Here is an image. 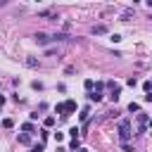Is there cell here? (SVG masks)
I'll return each mask as SVG.
<instances>
[{
    "instance_id": "6da1fadb",
    "label": "cell",
    "mask_w": 152,
    "mask_h": 152,
    "mask_svg": "<svg viewBox=\"0 0 152 152\" xmlns=\"http://www.w3.org/2000/svg\"><path fill=\"white\" fill-rule=\"evenodd\" d=\"M119 138H121V142H128V138H131V121L128 119L119 121Z\"/></svg>"
},
{
    "instance_id": "7a4b0ae2",
    "label": "cell",
    "mask_w": 152,
    "mask_h": 152,
    "mask_svg": "<svg viewBox=\"0 0 152 152\" xmlns=\"http://www.w3.org/2000/svg\"><path fill=\"white\" fill-rule=\"evenodd\" d=\"M102 88H104V83L97 81V83H95V90L88 93V100H90V102H100V100H102Z\"/></svg>"
},
{
    "instance_id": "3957f363",
    "label": "cell",
    "mask_w": 152,
    "mask_h": 152,
    "mask_svg": "<svg viewBox=\"0 0 152 152\" xmlns=\"http://www.w3.org/2000/svg\"><path fill=\"white\" fill-rule=\"evenodd\" d=\"M107 86H109V97L116 102V100H119V95H121V86H119V83H114V81H109Z\"/></svg>"
},
{
    "instance_id": "277c9868",
    "label": "cell",
    "mask_w": 152,
    "mask_h": 152,
    "mask_svg": "<svg viewBox=\"0 0 152 152\" xmlns=\"http://www.w3.org/2000/svg\"><path fill=\"white\" fill-rule=\"evenodd\" d=\"M62 109H64V116H69V114L76 112V102L74 100H66V102H62Z\"/></svg>"
},
{
    "instance_id": "5b68a950",
    "label": "cell",
    "mask_w": 152,
    "mask_h": 152,
    "mask_svg": "<svg viewBox=\"0 0 152 152\" xmlns=\"http://www.w3.org/2000/svg\"><path fill=\"white\" fill-rule=\"evenodd\" d=\"M147 121H150V119H147V114H140V116H138V133H145Z\"/></svg>"
},
{
    "instance_id": "8992f818",
    "label": "cell",
    "mask_w": 152,
    "mask_h": 152,
    "mask_svg": "<svg viewBox=\"0 0 152 152\" xmlns=\"http://www.w3.org/2000/svg\"><path fill=\"white\" fill-rule=\"evenodd\" d=\"M36 43H38V45H48V43H50V36L43 33V31H38V33H36Z\"/></svg>"
},
{
    "instance_id": "52a82bcc",
    "label": "cell",
    "mask_w": 152,
    "mask_h": 152,
    "mask_svg": "<svg viewBox=\"0 0 152 152\" xmlns=\"http://www.w3.org/2000/svg\"><path fill=\"white\" fill-rule=\"evenodd\" d=\"M93 33L95 36H102V33H107V26L104 24H97V26H93Z\"/></svg>"
},
{
    "instance_id": "ba28073f",
    "label": "cell",
    "mask_w": 152,
    "mask_h": 152,
    "mask_svg": "<svg viewBox=\"0 0 152 152\" xmlns=\"http://www.w3.org/2000/svg\"><path fill=\"white\" fill-rule=\"evenodd\" d=\"M50 40H55V43L57 40H69V36L66 33H55V36H50Z\"/></svg>"
},
{
    "instance_id": "9c48e42d",
    "label": "cell",
    "mask_w": 152,
    "mask_h": 152,
    "mask_svg": "<svg viewBox=\"0 0 152 152\" xmlns=\"http://www.w3.org/2000/svg\"><path fill=\"white\" fill-rule=\"evenodd\" d=\"M26 66L36 69V66H38V59H36V57H28V59H26Z\"/></svg>"
},
{
    "instance_id": "30bf717a",
    "label": "cell",
    "mask_w": 152,
    "mask_h": 152,
    "mask_svg": "<svg viewBox=\"0 0 152 152\" xmlns=\"http://www.w3.org/2000/svg\"><path fill=\"white\" fill-rule=\"evenodd\" d=\"M19 142H21V145H28V142H31L28 133H21V135H19Z\"/></svg>"
},
{
    "instance_id": "8fae6325",
    "label": "cell",
    "mask_w": 152,
    "mask_h": 152,
    "mask_svg": "<svg viewBox=\"0 0 152 152\" xmlns=\"http://www.w3.org/2000/svg\"><path fill=\"white\" fill-rule=\"evenodd\" d=\"M83 86H86V90H93V86H95V81H93V78H86V81H83Z\"/></svg>"
},
{
    "instance_id": "7c38bea8",
    "label": "cell",
    "mask_w": 152,
    "mask_h": 152,
    "mask_svg": "<svg viewBox=\"0 0 152 152\" xmlns=\"http://www.w3.org/2000/svg\"><path fill=\"white\" fill-rule=\"evenodd\" d=\"M128 112H131V114H133V112H140V104H138V102H131V104H128Z\"/></svg>"
},
{
    "instance_id": "4fadbf2b",
    "label": "cell",
    "mask_w": 152,
    "mask_h": 152,
    "mask_svg": "<svg viewBox=\"0 0 152 152\" xmlns=\"http://www.w3.org/2000/svg\"><path fill=\"white\" fill-rule=\"evenodd\" d=\"M69 147H71V150H78V147H81V142H78V138H71V142H69Z\"/></svg>"
},
{
    "instance_id": "5bb4252c",
    "label": "cell",
    "mask_w": 152,
    "mask_h": 152,
    "mask_svg": "<svg viewBox=\"0 0 152 152\" xmlns=\"http://www.w3.org/2000/svg\"><path fill=\"white\" fill-rule=\"evenodd\" d=\"M38 17H55V12L52 10H43V12H38Z\"/></svg>"
},
{
    "instance_id": "9a60e30c",
    "label": "cell",
    "mask_w": 152,
    "mask_h": 152,
    "mask_svg": "<svg viewBox=\"0 0 152 152\" xmlns=\"http://www.w3.org/2000/svg\"><path fill=\"white\" fill-rule=\"evenodd\" d=\"M142 88H145V93H152V81H145Z\"/></svg>"
},
{
    "instance_id": "2e32d148",
    "label": "cell",
    "mask_w": 152,
    "mask_h": 152,
    "mask_svg": "<svg viewBox=\"0 0 152 152\" xmlns=\"http://www.w3.org/2000/svg\"><path fill=\"white\" fill-rule=\"evenodd\" d=\"M21 131H26V133H31V131H33V124H31V121H28V124H24V126H21Z\"/></svg>"
},
{
    "instance_id": "e0dca14e",
    "label": "cell",
    "mask_w": 152,
    "mask_h": 152,
    "mask_svg": "<svg viewBox=\"0 0 152 152\" xmlns=\"http://www.w3.org/2000/svg\"><path fill=\"white\" fill-rule=\"evenodd\" d=\"M126 83H128V86H131V88H135V86H138V81H135V76H131V78H128V81H126Z\"/></svg>"
},
{
    "instance_id": "ac0fdd59",
    "label": "cell",
    "mask_w": 152,
    "mask_h": 152,
    "mask_svg": "<svg viewBox=\"0 0 152 152\" xmlns=\"http://www.w3.org/2000/svg\"><path fill=\"white\" fill-rule=\"evenodd\" d=\"M88 114H90V112H88V107H86V109H81V121H86V119H88Z\"/></svg>"
},
{
    "instance_id": "d6986e66",
    "label": "cell",
    "mask_w": 152,
    "mask_h": 152,
    "mask_svg": "<svg viewBox=\"0 0 152 152\" xmlns=\"http://www.w3.org/2000/svg\"><path fill=\"white\" fill-rule=\"evenodd\" d=\"M2 126H5V128H12V126H14V121H12V119H5V121H2Z\"/></svg>"
},
{
    "instance_id": "ffe728a7",
    "label": "cell",
    "mask_w": 152,
    "mask_h": 152,
    "mask_svg": "<svg viewBox=\"0 0 152 152\" xmlns=\"http://www.w3.org/2000/svg\"><path fill=\"white\" fill-rule=\"evenodd\" d=\"M45 126H48V128L55 126V116H48V119H45Z\"/></svg>"
},
{
    "instance_id": "44dd1931",
    "label": "cell",
    "mask_w": 152,
    "mask_h": 152,
    "mask_svg": "<svg viewBox=\"0 0 152 152\" xmlns=\"http://www.w3.org/2000/svg\"><path fill=\"white\" fill-rule=\"evenodd\" d=\"M69 135H71V138H78V128H76V126H74V128H71V131H69Z\"/></svg>"
},
{
    "instance_id": "7402d4cb",
    "label": "cell",
    "mask_w": 152,
    "mask_h": 152,
    "mask_svg": "<svg viewBox=\"0 0 152 152\" xmlns=\"http://www.w3.org/2000/svg\"><path fill=\"white\" fill-rule=\"evenodd\" d=\"M121 147H124V152H133V147H131L128 142H121Z\"/></svg>"
},
{
    "instance_id": "603a6c76",
    "label": "cell",
    "mask_w": 152,
    "mask_h": 152,
    "mask_svg": "<svg viewBox=\"0 0 152 152\" xmlns=\"http://www.w3.org/2000/svg\"><path fill=\"white\" fill-rule=\"evenodd\" d=\"M31 152H43V145H33V147H31Z\"/></svg>"
},
{
    "instance_id": "cb8c5ba5",
    "label": "cell",
    "mask_w": 152,
    "mask_h": 152,
    "mask_svg": "<svg viewBox=\"0 0 152 152\" xmlns=\"http://www.w3.org/2000/svg\"><path fill=\"white\" fill-rule=\"evenodd\" d=\"M145 102H152V93H147V95H145Z\"/></svg>"
},
{
    "instance_id": "d4e9b609",
    "label": "cell",
    "mask_w": 152,
    "mask_h": 152,
    "mask_svg": "<svg viewBox=\"0 0 152 152\" xmlns=\"http://www.w3.org/2000/svg\"><path fill=\"white\" fill-rule=\"evenodd\" d=\"M2 104H5V97H2V95H0V107H2Z\"/></svg>"
},
{
    "instance_id": "484cf974",
    "label": "cell",
    "mask_w": 152,
    "mask_h": 152,
    "mask_svg": "<svg viewBox=\"0 0 152 152\" xmlns=\"http://www.w3.org/2000/svg\"><path fill=\"white\" fill-rule=\"evenodd\" d=\"M76 152H88V150H86V147H78V150H76Z\"/></svg>"
},
{
    "instance_id": "4316f807",
    "label": "cell",
    "mask_w": 152,
    "mask_h": 152,
    "mask_svg": "<svg viewBox=\"0 0 152 152\" xmlns=\"http://www.w3.org/2000/svg\"><path fill=\"white\" fill-rule=\"evenodd\" d=\"M147 126H150V128H152V119H150V121H147Z\"/></svg>"
}]
</instances>
